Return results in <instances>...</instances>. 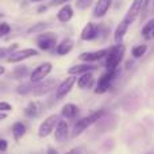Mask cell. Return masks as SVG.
Masks as SVG:
<instances>
[{
    "label": "cell",
    "instance_id": "1",
    "mask_svg": "<svg viewBox=\"0 0 154 154\" xmlns=\"http://www.w3.org/2000/svg\"><path fill=\"white\" fill-rule=\"evenodd\" d=\"M104 114H106V112H104L103 109H99V111H95V112H92V114H89V115H87V116L79 119L75 123V126H73L72 137H77V135H80V134H82L88 127H91L92 125L97 123L99 120L103 118Z\"/></svg>",
    "mask_w": 154,
    "mask_h": 154
},
{
    "label": "cell",
    "instance_id": "2",
    "mask_svg": "<svg viewBox=\"0 0 154 154\" xmlns=\"http://www.w3.org/2000/svg\"><path fill=\"white\" fill-rule=\"evenodd\" d=\"M126 48L123 43L120 45H114L108 49V54L106 57V69L107 70H115L119 69L120 62L123 61Z\"/></svg>",
    "mask_w": 154,
    "mask_h": 154
},
{
    "label": "cell",
    "instance_id": "3",
    "mask_svg": "<svg viewBox=\"0 0 154 154\" xmlns=\"http://www.w3.org/2000/svg\"><path fill=\"white\" fill-rule=\"evenodd\" d=\"M35 43H37L39 50L50 51V50H53V49H56L57 43H58V37H57V34L53 31H43L37 35Z\"/></svg>",
    "mask_w": 154,
    "mask_h": 154
},
{
    "label": "cell",
    "instance_id": "4",
    "mask_svg": "<svg viewBox=\"0 0 154 154\" xmlns=\"http://www.w3.org/2000/svg\"><path fill=\"white\" fill-rule=\"evenodd\" d=\"M119 76V69L115 70H107L106 73H103L99 80L96 81V88H95V93L96 95H103V93L108 92L109 88H111V84L116 77Z\"/></svg>",
    "mask_w": 154,
    "mask_h": 154
},
{
    "label": "cell",
    "instance_id": "5",
    "mask_svg": "<svg viewBox=\"0 0 154 154\" xmlns=\"http://www.w3.org/2000/svg\"><path fill=\"white\" fill-rule=\"evenodd\" d=\"M58 120H60L58 114H51V115H49L48 118H45V120H42L39 127H38V137H39V138H46V137H49L54 131Z\"/></svg>",
    "mask_w": 154,
    "mask_h": 154
},
{
    "label": "cell",
    "instance_id": "6",
    "mask_svg": "<svg viewBox=\"0 0 154 154\" xmlns=\"http://www.w3.org/2000/svg\"><path fill=\"white\" fill-rule=\"evenodd\" d=\"M53 70V64L51 62H43V64L38 65L31 73H30V81L32 84H37V82H41L46 79Z\"/></svg>",
    "mask_w": 154,
    "mask_h": 154
},
{
    "label": "cell",
    "instance_id": "7",
    "mask_svg": "<svg viewBox=\"0 0 154 154\" xmlns=\"http://www.w3.org/2000/svg\"><path fill=\"white\" fill-rule=\"evenodd\" d=\"M39 54V51L34 48H26V49H20V50H16L15 53H12L11 56L7 57V61L10 64H19V62H23L26 60L35 57Z\"/></svg>",
    "mask_w": 154,
    "mask_h": 154
},
{
    "label": "cell",
    "instance_id": "8",
    "mask_svg": "<svg viewBox=\"0 0 154 154\" xmlns=\"http://www.w3.org/2000/svg\"><path fill=\"white\" fill-rule=\"evenodd\" d=\"M77 76H68L66 79H64L56 88V97L58 100H62L64 97H66L70 93V91L73 89V87L76 85Z\"/></svg>",
    "mask_w": 154,
    "mask_h": 154
},
{
    "label": "cell",
    "instance_id": "9",
    "mask_svg": "<svg viewBox=\"0 0 154 154\" xmlns=\"http://www.w3.org/2000/svg\"><path fill=\"white\" fill-rule=\"evenodd\" d=\"M149 3H150V0H134V2L131 3L130 8H128L127 14L125 15V18H127L131 23H134L135 19L147 8Z\"/></svg>",
    "mask_w": 154,
    "mask_h": 154
},
{
    "label": "cell",
    "instance_id": "10",
    "mask_svg": "<svg viewBox=\"0 0 154 154\" xmlns=\"http://www.w3.org/2000/svg\"><path fill=\"white\" fill-rule=\"evenodd\" d=\"M57 80L56 79H45L43 81L37 82L34 84V89H32V93L35 96H45L48 93H50L51 91H54L57 88Z\"/></svg>",
    "mask_w": 154,
    "mask_h": 154
},
{
    "label": "cell",
    "instance_id": "11",
    "mask_svg": "<svg viewBox=\"0 0 154 154\" xmlns=\"http://www.w3.org/2000/svg\"><path fill=\"white\" fill-rule=\"evenodd\" d=\"M108 54V49H100L96 51H82L79 56V60L81 62H87V64H92L95 61H100V60L106 58Z\"/></svg>",
    "mask_w": 154,
    "mask_h": 154
},
{
    "label": "cell",
    "instance_id": "12",
    "mask_svg": "<svg viewBox=\"0 0 154 154\" xmlns=\"http://www.w3.org/2000/svg\"><path fill=\"white\" fill-rule=\"evenodd\" d=\"M53 133H54V139L58 143H64L69 138V125H68L66 119H60Z\"/></svg>",
    "mask_w": 154,
    "mask_h": 154
},
{
    "label": "cell",
    "instance_id": "13",
    "mask_svg": "<svg viewBox=\"0 0 154 154\" xmlns=\"http://www.w3.org/2000/svg\"><path fill=\"white\" fill-rule=\"evenodd\" d=\"M80 38L81 41L89 42V41H95L99 38V24L93 23V22H88L84 26V29L80 32Z\"/></svg>",
    "mask_w": 154,
    "mask_h": 154
},
{
    "label": "cell",
    "instance_id": "14",
    "mask_svg": "<svg viewBox=\"0 0 154 154\" xmlns=\"http://www.w3.org/2000/svg\"><path fill=\"white\" fill-rule=\"evenodd\" d=\"M131 24L133 23H131L127 18H123L122 22L116 26V29H115V31H114V41L116 45L123 43V39H125L126 34H127V31H128V27H130Z\"/></svg>",
    "mask_w": 154,
    "mask_h": 154
},
{
    "label": "cell",
    "instance_id": "15",
    "mask_svg": "<svg viewBox=\"0 0 154 154\" xmlns=\"http://www.w3.org/2000/svg\"><path fill=\"white\" fill-rule=\"evenodd\" d=\"M114 0H97L93 8V16L95 18H104L108 14L109 8L112 7Z\"/></svg>",
    "mask_w": 154,
    "mask_h": 154
},
{
    "label": "cell",
    "instance_id": "16",
    "mask_svg": "<svg viewBox=\"0 0 154 154\" xmlns=\"http://www.w3.org/2000/svg\"><path fill=\"white\" fill-rule=\"evenodd\" d=\"M97 69L96 65H92V64H87V62H82V64H77V65H73L68 69V75L69 76H81L87 72H95Z\"/></svg>",
    "mask_w": 154,
    "mask_h": 154
},
{
    "label": "cell",
    "instance_id": "17",
    "mask_svg": "<svg viewBox=\"0 0 154 154\" xmlns=\"http://www.w3.org/2000/svg\"><path fill=\"white\" fill-rule=\"evenodd\" d=\"M75 16V10L73 7L68 3V4H64L60 11L57 12V20L61 22V23H68V22L72 20V18Z\"/></svg>",
    "mask_w": 154,
    "mask_h": 154
},
{
    "label": "cell",
    "instance_id": "18",
    "mask_svg": "<svg viewBox=\"0 0 154 154\" xmlns=\"http://www.w3.org/2000/svg\"><path fill=\"white\" fill-rule=\"evenodd\" d=\"M95 82L96 80H95V76H93V72H87L84 75L79 76L76 84L80 89H89V88H92L95 85Z\"/></svg>",
    "mask_w": 154,
    "mask_h": 154
},
{
    "label": "cell",
    "instance_id": "19",
    "mask_svg": "<svg viewBox=\"0 0 154 154\" xmlns=\"http://www.w3.org/2000/svg\"><path fill=\"white\" fill-rule=\"evenodd\" d=\"M41 112H42V103L38 100H32L24 108V116L30 118V119H34V118L39 116Z\"/></svg>",
    "mask_w": 154,
    "mask_h": 154
},
{
    "label": "cell",
    "instance_id": "20",
    "mask_svg": "<svg viewBox=\"0 0 154 154\" xmlns=\"http://www.w3.org/2000/svg\"><path fill=\"white\" fill-rule=\"evenodd\" d=\"M73 46H75L73 39H70V38H64V39H61L57 43L54 50H56V53L58 54V56H66V54H69L70 51L73 50Z\"/></svg>",
    "mask_w": 154,
    "mask_h": 154
},
{
    "label": "cell",
    "instance_id": "21",
    "mask_svg": "<svg viewBox=\"0 0 154 154\" xmlns=\"http://www.w3.org/2000/svg\"><path fill=\"white\" fill-rule=\"evenodd\" d=\"M79 111H80L79 107L75 103H66L61 108V116L64 119H75L79 115Z\"/></svg>",
    "mask_w": 154,
    "mask_h": 154
},
{
    "label": "cell",
    "instance_id": "22",
    "mask_svg": "<svg viewBox=\"0 0 154 154\" xmlns=\"http://www.w3.org/2000/svg\"><path fill=\"white\" fill-rule=\"evenodd\" d=\"M11 130H12V137L15 139V142H19L27 133V127L23 122H15L11 127Z\"/></svg>",
    "mask_w": 154,
    "mask_h": 154
},
{
    "label": "cell",
    "instance_id": "23",
    "mask_svg": "<svg viewBox=\"0 0 154 154\" xmlns=\"http://www.w3.org/2000/svg\"><path fill=\"white\" fill-rule=\"evenodd\" d=\"M30 75V69L26 65H22V66H15L14 70L11 72V79L14 80H22L24 77H27Z\"/></svg>",
    "mask_w": 154,
    "mask_h": 154
},
{
    "label": "cell",
    "instance_id": "24",
    "mask_svg": "<svg viewBox=\"0 0 154 154\" xmlns=\"http://www.w3.org/2000/svg\"><path fill=\"white\" fill-rule=\"evenodd\" d=\"M141 34L145 39H147V41L153 39L154 38V18L145 23V26L142 27V30H141Z\"/></svg>",
    "mask_w": 154,
    "mask_h": 154
},
{
    "label": "cell",
    "instance_id": "25",
    "mask_svg": "<svg viewBox=\"0 0 154 154\" xmlns=\"http://www.w3.org/2000/svg\"><path fill=\"white\" fill-rule=\"evenodd\" d=\"M48 27H49L48 22H38V23H34L31 27L27 29V34H41V32L46 31Z\"/></svg>",
    "mask_w": 154,
    "mask_h": 154
},
{
    "label": "cell",
    "instance_id": "26",
    "mask_svg": "<svg viewBox=\"0 0 154 154\" xmlns=\"http://www.w3.org/2000/svg\"><path fill=\"white\" fill-rule=\"evenodd\" d=\"M146 51H147V45H145V43L137 45L131 49V56H133L134 58H141V57H143L145 54H146Z\"/></svg>",
    "mask_w": 154,
    "mask_h": 154
},
{
    "label": "cell",
    "instance_id": "27",
    "mask_svg": "<svg viewBox=\"0 0 154 154\" xmlns=\"http://www.w3.org/2000/svg\"><path fill=\"white\" fill-rule=\"evenodd\" d=\"M32 89H34V84L30 81V82L20 84L16 88V92H18L19 95H27V93H32Z\"/></svg>",
    "mask_w": 154,
    "mask_h": 154
},
{
    "label": "cell",
    "instance_id": "28",
    "mask_svg": "<svg viewBox=\"0 0 154 154\" xmlns=\"http://www.w3.org/2000/svg\"><path fill=\"white\" fill-rule=\"evenodd\" d=\"M93 2H95V0H76L75 7L77 10L84 11V10H88V8L93 4Z\"/></svg>",
    "mask_w": 154,
    "mask_h": 154
},
{
    "label": "cell",
    "instance_id": "29",
    "mask_svg": "<svg viewBox=\"0 0 154 154\" xmlns=\"http://www.w3.org/2000/svg\"><path fill=\"white\" fill-rule=\"evenodd\" d=\"M11 32V26L7 23V22H2L0 23V39L5 35H8Z\"/></svg>",
    "mask_w": 154,
    "mask_h": 154
},
{
    "label": "cell",
    "instance_id": "30",
    "mask_svg": "<svg viewBox=\"0 0 154 154\" xmlns=\"http://www.w3.org/2000/svg\"><path fill=\"white\" fill-rule=\"evenodd\" d=\"M12 109H14V107L8 101H0V112H10Z\"/></svg>",
    "mask_w": 154,
    "mask_h": 154
},
{
    "label": "cell",
    "instance_id": "31",
    "mask_svg": "<svg viewBox=\"0 0 154 154\" xmlns=\"http://www.w3.org/2000/svg\"><path fill=\"white\" fill-rule=\"evenodd\" d=\"M7 149H8V142H7V139L0 138V152L4 153Z\"/></svg>",
    "mask_w": 154,
    "mask_h": 154
},
{
    "label": "cell",
    "instance_id": "32",
    "mask_svg": "<svg viewBox=\"0 0 154 154\" xmlns=\"http://www.w3.org/2000/svg\"><path fill=\"white\" fill-rule=\"evenodd\" d=\"M68 2H70V0H53V2H50V7H57V5L68 4Z\"/></svg>",
    "mask_w": 154,
    "mask_h": 154
},
{
    "label": "cell",
    "instance_id": "33",
    "mask_svg": "<svg viewBox=\"0 0 154 154\" xmlns=\"http://www.w3.org/2000/svg\"><path fill=\"white\" fill-rule=\"evenodd\" d=\"M8 56H10V51H8V48H2V46H0V60L7 58Z\"/></svg>",
    "mask_w": 154,
    "mask_h": 154
},
{
    "label": "cell",
    "instance_id": "34",
    "mask_svg": "<svg viewBox=\"0 0 154 154\" xmlns=\"http://www.w3.org/2000/svg\"><path fill=\"white\" fill-rule=\"evenodd\" d=\"M65 154H84V153H82V149H80V147H73V149L68 150Z\"/></svg>",
    "mask_w": 154,
    "mask_h": 154
},
{
    "label": "cell",
    "instance_id": "35",
    "mask_svg": "<svg viewBox=\"0 0 154 154\" xmlns=\"http://www.w3.org/2000/svg\"><path fill=\"white\" fill-rule=\"evenodd\" d=\"M46 154H58V152H57L54 147H48V150H46Z\"/></svg>",
    "mask_w": 154,
    "mask_h": 154
},
{
    "label": "cell",
    "instance_id": "36",
    "mask_svg": "<svg viewBox=\"0 0 154 154\" xmlns=\"http://www.w3.org/2000/svg\"><path fill=\"white\" fill-rule=\"evenodd\" d=\"M8 118L7 112H0V122H3V120H5Z\"/></svg>",
    "mask_w": 154,
    "mask_h": 154
},
{
    "label": "cell",
    "instance_id": "37",
    "mask_svg": "<svg viewBox=\"0 0 154 154\" xmlns=\"http://www.w3.org/2000/svg\"><path fill=\"white\" fill-rule=\"evenodd\" d=\"M46 10H48V5H41V7L38 8V14H43Z\"/></svg>",
    "mask_w": 154,
    "mask_h": 154
},
{
    "label": "cell",
    "instance_id": "38",
    "mask_svg": "<svg viewBox=\"0 0 154 154\" xmlns=\"http://www.w3.org/2000/svg\"><path fill=\"white\" fill-rule=\"evenodd\" d=\"M4 73H5V68L0 65V76H3V75H4Z\"/></svg>",
    "mask_w": 154,
    "mask_h": 154
},
{
    "label": "cell",
    "instance_id": "39",
    "mask_svg": "<svg viewBox=\"0 0 154 154\" xmlns=\"http://www.w3.org/2000/svg\"><path fill=\"white\" fill-rule=\"evenodd\" d=\"M42 2H48V0H31V3H42Z\"/></svg>",
    "mask_w": 154,
    "mask_h": 154
}]
</instances>
